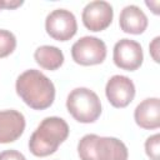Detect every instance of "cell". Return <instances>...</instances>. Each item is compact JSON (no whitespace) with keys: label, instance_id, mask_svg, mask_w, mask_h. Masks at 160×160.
<instances>
[{"label":"cell","instance_id":"obj_1","mask_svg":"<svg viewBox=\"0 0 160 160\" xmlns=\"http://www.w3.org/2000/svg\"><path fill=\"white\" fill-rule=\"evenodd\" d=\"M16 94L34 110H45L55 100V86L41 71L30 69L20 74L15 84Z\"/></svg>","mask_w":160,"mask_h":160},{"label":"cell","instance_id":"obj_2","mask_svg":"<svg viewBox=\"0 0 160 160\" xmlns=\"http://www.w3.org/2000/svg\"><path fill=\"white\" fill-rule=\"evenodd\" d=\"M68 122L59 116L45 118L29 140V150L32 155L44 158L54 154L69 136Z\"/></svg>","mask_w":160,"mask_h":160},{"label":"cell","instance_id":"obj_3","mask_svg":"<svg viewBox=\"0 0 160 160\" xmlns=\"http://www.w3.org/2000/svg\"><path fill=\"white\" fill-rule=\"evenodd\" d=\"M78 155L80 160H128L129 151L118 138L86 134L79 140Z\"/></svg>","mask_w":160,"mask_h":160},{"label":"cell","instance_id":"obj_4","mask_svg":"<svg viewBox=\"0 0 160 160\" xmlns=\"http://www.w3.org/2000/svg\"><path fill=\"white\" fill-rule=\"evenodd\" d=\"M69 114L79 122H95L101 115V102L95 91L88 88H76L71 90L66 99Z\"/></svg>","mask_w":160,"mask_h":160},{"label":"cell","instance_id":"obj_5","mask_svg":"<svg viewBox=\"0 0 160 160\" xmlns=\"http://www.w3.org/2000/svg\"><path fill=\"white\" fill-rule=\"evenodd\" d=\"M71 58L82 66L101 64L106 58V45L99 38L82 36L71 46Z\"/></svg>","mask_w":160,"mask_h":160},{"label":"cell","instance_id":"obj_6","mask_svg":"<svg viewBox=\"0 0 160 160\" xmlns=\"http://www.w3.org/2000/svg\"><path fill=\"white\" fill-rule=\"evenodd\" d=\"M45 30L54 40L68 41L78 31L76 18L66 9L52 10L45 19Z\"/></svg>","mask_w":160,"mask_h":160},{"label":"cell","instance_id":"obj_7","mask_svg":"<svg viewBox=\"0 0 160 160\" xmlns=\"http://www.w3.org/2000/svg\"><path fill=\"white\" fill-rule=\"evenodd\" d=\"M114 64L126 71L138 70L144 60L141 45L131 39H121L114 45L112 51Z\"/></svg>","mask_w":160,"mask_h":160},{"label":"cell","instance_id":"obj_8","mask_svg":"<svg viewBox=\"0 0 160 160\" xmlns=\"http://www.w3.org/2000/svg\"><path fill=\"white\" fill-rule=\"evenodd\" d=\"M114 10L108 1L96 0L86 4L82 10L81 20L84 26L90 31H102L108 29L112 21Z\"/></svg>","mask_w":160,"mask_h":160},{"label":"cell","instance_id":"obj_9","mask_svg":"<svg viewBox=\"0 0 160 160\" xmlns=\"http://www.w3.org/2000/svg\"><path fill=\"white\" fill-rule=\"evenodd\" d=\"M105 95L114 108H126L135 98V85L128 76L114 75L106 82Z\"/></svg>","mask_w":160,"mask_h":160},{"label":"cell","instance_id":"obj_10","mask_svg":"<svg viewBox=\"0 0 160 160\" xmlns=\"http://www.w3.org/2000/svg\"><path fill=\"white\" fill-rule=\"evenodd\" d=\"M25 130V118L18 110H0V144L16 141Z\"/></svg>","mask_w":160,"mask_h":160},{"label":"cell","instance_id":"obj_11","mask_svg":"<svg viewBox=\"0 0 160 160\" xmlns=\"http://www.w3.org/2000/svg\"><path fill=\"white\" fill-rule=\"evenodd\" d=\"M134 119L138 126L145 130H154L160 126V100L159 98H148L142 100L134 111Z\"/></svg>","mask_w":160,"mask_h":160},{"label":"cell","instance_id":"obj_12","mask_svg":"<svg viewBox=\"0 0 160 160\" xmlns=\"http://www.w3.org/2000/svg\"><path fill=\"white\" fill-rule=\"evenodd\" d=\"M149 20L145 12L136 5L125 6L119 16V25L124 32L140 35L148 28Z\"/></svg>","mask_w":160,"mask_h":160},{"label":"cell","instance_id":"obj_13","mask_svg":"<svg viewBox=\"0 0 160 160\" xmlns=\"http://www.w3.org/2000/svg\"><path fill=\"white\" fill-rule=\"evenodd\" d=\"M34 59L36 64L45 70H58L64 64V54L62 51L51 45L39 46L34 52Z\"/></svg>","mask_w":160,"mask_h":160},{"label":"cell","instance_id":"obj_14","mask_svg":"<svg viewBox=\"0 0 160 160\" xmlns=\"http://www.w3.org/2000/svg\"><path fill=\"white\" fill-rule=\"evenodd\" d=\"M15 48H16L15 35L9 30L0 29V59L12 54Z\"/></svg>","mask_w":160,"mask_h":160},{"label":"cell","instance_id":"obj_15","mask_svg":"<svg viewBox=\"0 0 160 160\" xmlns=\"http://www.w3.org/2000/svg\"><path fill=\"white\" fill-rule=\"evenodd\" d=\"M145 152L150 160H160V135L155 134L146 139Z\"/></svg>","mask_w":160,"mask_h":160},{"label":"cell","instance_id":"obj_16","mask_svg":"<svg viewBox=\"0 0 160 160\" xmlns=\"http://www.w3.org/2000/svg\"><path fill=\"white\" fill-rule=\"evenodd\" d=\"M0 160H26V158L20 151L10 149L0 152Z\"/></svg>","mask_w":160,"mask_h":160},{"label":"cell","instance_id":"obj_17","mask_svg":"<svg viewBox=\"0 0 160 160\" xmlns=\"http://www.w3.org/2000/svg\"><path fill=\"white\" fill-rule=\"evenodd\" d=\"M149 50H150V55L154 59L155 62H159V50H160V38L156 36L149 45Z\"/></svg>","mask_w":160,"mask_h":160},{"label":"cell","instance_id":"obj_18","mask_svg":"<svg viewBox=\"0 0 160 160\" xmlns=\"http://www.w3.org/2000/svg\"><path fill=\"white\" fill-rule=\"evenodd\" d=\"M24 1L21 0H0V10L1 9H16L21 6Z\"/></svg>","mask_w":160,"mask_h":160}]
</instances>
